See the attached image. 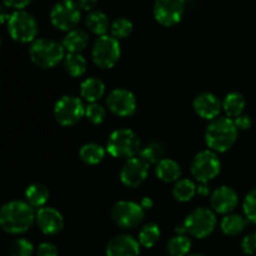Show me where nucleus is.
I'll return each instance as SVG.
<instances>
[{
	"label": "nucleus",
	"mask_w": 256,
	"mask_h": 256,
	"mask_svg": "<svg viewBox=\"0 0 256 256\" xmlns=\"http://www.w3.org/2000/svg\"><path fill=\"white\" fill-rule=\"evenodd\" d=\"M32 252L34 246L26 239H16L9 249L10 256H32Z\"/></svg>",
	"instance_id": "obj_34"
},
{
	"label": "nucleus",
	"mask_w": 256,
	"mask_h": 256,
	"mask_svg": "<svg viewBox=\"0 0 256 256\" xmlns=\"http://www.w3.org/2000/svg\"><path fill=\"white\" fill-rule=\"evenodd\" d=\"M184 2H185V0H184Z\"/></svg>",
	"instance_id": "obj_46"
},
{
	"label": "nucleus",
	"mask_w": 256,
	"mask_h": 256,
	"mask_svg": "<svg viewBox=\"0 0 256 256\" xmlns=\"http://www.w3.org/2000/svg\"><path fill=\"white\" fill-rule=\"evenodd\" d=\"M85 24H86L88 29L90 32L99 35V36L106 34L110 26L109 18L102 10H92V12H90L86 15V18H85Z\"/></svg>",
	"instance_id": "obj_22"
},
{
	"label": "nucleus",
	"mask_w": 256,
	"mask_h": 256,
	"mask_svg": "<svg viewBox=\"0 0 256 256\" xmlns=\"http://www.w3.org/2000/svg\"><path fill=\"white\" fill-rule=\"evenodd\" d=\"M112 35L115 39H124L128 38L132 32V22L128 18H118L110 25Z\"/></svg>",
	"instance_id": "obj_32"
},
{
	"label": "nucleus",
	"mask_w": 256,
	"mask_h": 256,
	"mask_svg": "<svg viewBox=\"0 0 256 256\" xmlns=\"http://www.w3.org/2000/svg\"><path fill=\"white\" fill-rule=\"evenodd\" d=\"M222 232L229 236H235L244 232L246 228V218L239 214H228L220 222Z\"/></svg>",
	"instance_id": "obj_25"
},
{
	"label": "nucleus",
	"mask_w": 256,
	"mask_h": 256,
	"mask_svg": "<svg viewBox=\"0 0 256 256\" xmlns=\"http://www.w3.org/2000/svg\"><path fill=\"white\" fill-rule=\"evenodd\" d=\"M184 10V0H156L154 4V16L164 26H172L182 20Z\"/></svg>",
	"instance_id": "obj_12"
},
{
	"label": "nucleus",
	"mask_w": 256,
	"mask_h": 256,
	"mask_svg": "<svg viewBox=\"0 0 256 256\" xmlns=\"http://www.w3.org/2000/svg\"><path fill=\"white\" fill-rule=\"evenodd\" d=\"M148 162L140 156H134L128 159L120 170V180L128 188H138L145 182L149 174Z\"/></svg>",
	"instance_id": "obj_13"
},
{
	"label": "nucleus",
	"mask_w": 256,
	"mask_h": 256,
	"mask_svg": "<svg viewBox=\"0 0 256 256\" xmlns=\"http://www.w3.org/2000/svg\"><path fill=\"white\" fill-rule=\"evenodd\" d=\"M242 249L248 255H252L256 252V232H252L242 239Z\"/></svg>",
	"instance_id": "obj_36"
},
{
	"label": "nucleus",
	"mask_w": 256,
	"mask_h": 256,
	"mask_svg": "<svg viewBox=\"0 0 256 256\" xmlns=\"http://www.w3.org/2000/svg\"><path fill=\"white\" fill-rule=\"evenodd\" d=\"M164 155L165 148L164 145L159 142H149V144L145 145L144 148H142L139 152V156L149 165L158 164L159 162H162V160L164 159Z\"/></svg>",
	"instance_id": "obj_29"
},
{
	"label": "nucleus",
	"mask_w": 256,
	"mask_h": 256,
	"mask_svg": "<svg viewBox=\"0 0 256 256\" xmlns=\"http://www.w3.org/2000/svg\"><path fill=\"white\" fill-rule=\"evenodd\" d=\"M239 202L236 192L230 186H220L212 194L210 205L214 212L218 214H230Z\"/></svg>",
	"instance_id": "obj_16"
},
{
	"label": "nucleus",
	"mask_w": 256,
	"mask_h": 256,
	"mask_svg": "<svg viewBox=\"0 0 256 256\" xmlns=\"http://www.w3.org/2000/svg\"><path fill=\"white\" fill-rule=\"evenodd\" d=\"M35 222L45 235H55L64 228V218L62 212L50 206L40 208L35 214Z\"/></svg>",
	"instance_id": "obj_15"
},
{
	"label": "nucleus",
	"mask_w": 256,
	"mask_h": 256,
	"mask_svg": "<svg viewBox=\"0 0 256 256\" xmlns=\"http://www.w3.org/2000/svg\"><path fill=\"white\" fill-rule=\"evenodd\" d=\"M35 222V212L26 202L12 200L0 208V228L8 234L26 232Z\"/></svg>",
	"instance_id": "obj_1"
},
{
	"label": "nucleus",
	"mask_w": 256,
	"mask_h": 256,
	"mask_svg": "<svg viewBox=\"0 0 256 256\" xmlns=\"http://www.w3.org/2000/svg\"><path fill=\"white\" fill-rule=\"evenodd\" d=\"M142 149L139 136L132 129H118L110 134L106 152L118 159L134 158Z\"/></svg>",
	"instance_id": "obj_4"
},
{
	"label": "nucleus",
	"mask_w": 256,
	"mask_h": 256,
	"mask_svg": "<svg viewBox=\"0 0 256 256\" xmlns=\"http://www.w3.org/2000/svg\"><path fill=\"white\" fill-rule=\"evenodd\" d=\"M198 192H199L200 195H208L209 194V188H208L206 184L199 185V188H198Z\"/></svg>",
	"instance_id": "obj_43"
},
{
	"label": "nucleus",
	"mask_w": 256,
	"mask_h": 256,
	"mask_svg": "<svg viewBox=\"0 0 256 256\" xmlns=\"http://www.w3.org/2000/svg\"><path fill=\"white\" fill-rule=\"evenodd\" d=\"M110 112L118 116H132L136 110V99L132 92L126 89H114L106 98Z\"/></svg>",
	"instance_id": "obj_14"
},
{
	"label": "nucleus",
	"mask_w": 256,
	"mask_h": 256,
	"mask_svg": "<svg viewBox=\"0 0 256 256\" xmlns=\"http://www.w3.org/2000/svg\"><path fill=\"white\" fill-rule=\"evenodd\" d=\"M238 130L234 120L219 118L210 122L205 132L206 145L214 152H225L232 149L238 139Z\"/></svg>",
	"instance_id": "obj_2"
},
{
	"label": "nucleus",
	"mask_w": 256,
	"mask_h": 256,
	"mask_svg": "<svg viewBox=\"0 0 256 256\" xmlns=\"http://www.w3.org/2000/svg\"><path fill=\"white\" fill-rule=\"evenodd\" d=\"M168 252L170 256H188L192 249V240L186 235H175L168 242Z\"/></svg>",
	"instance_id": "obj_30"
},
{
	"label": "nucleus",
	"mask_w": 256,
	"mask_h": 256,
	"mask_svg": "<svg viewBox=\"0 0 256 256\" xmlns=\"http://www.w3.org/2000/svg\"><path fill=\"white\" fill-rule=\"evenodd\" d=\"M85 116L92 124H102L106 116V110L98 102H92L88 106H85Z\"/></svg>",
	"instance_id": "obj_33"
},
{
	"label": "nucleus",
	"mask_w": 256,
	"mask_h": 256,
	"mask_svg": "<svg viewBox=\"0 0 256 256\" xmlns=\"http://www.w3.org/2000/svg\"><path fill=\"white\" fill-rule=\"evenodd\" d=\"M234 122H235V125H236L238 130H248L252 128V118H250L249 115H244V114L240 115V116H238V118H235Z\"/></svg>",
	"instance_id": "obj_38"
},
{
	"label": "nucleus",
	"mask_w": 256,
	"mask_h": 256,
	"mask_svg": "<svg viewBox=\"0 0 256 256\" xmlns=\"http://www.w3.org/2000/svg\"><path fill=\"white\" fill-rule=\"evenodd\" d=\"M198 192V188L194 182L189 179L178 180L172 188V196L182 202H188L195 196Z\"/></svg>",
	"instance_id": "obj_28"
},
{
	"label": "nucleus",
	"mask_w": 256,
	"mask_h": 256,
	"mask_svg": "<svg viewBox=\"0 0 256 256\" xmlns=\"http://www.w3.org/2000/svg\"><path fill=\"white\" fill-rule=\"evenodd\" d=\"M145 218L144 209L134 202H118L112 209V219L122 229H134Z\"/></svg>",
	"instance_id": "obj_11"
},
{
	"label": "nucleus",
	"mask_w": 256,
	"mask_h": 256,
	"mask_svg": "<svg viewBox=\"0 0 256 256\" xmlns=\"http://www.w3.org/2000/svg\"><path fill=\"white\" fill-rule=\"evenodd\" d=\"M76 4L80 8V10H85V12H90L96 6L98 0H76Z\"/></svg>",
	"instance_id": "obj_40"
},
{
	"label": "nucleus",
	"mask_w": 256,
	"mask_h": 256,
	"mask_svg": "<svg viewBox=\"0 0 256 256\" xmlns=\"http://www.w3.org/2000/svg\"><path fill=\"white\" fill-rule=\"evenodd\" d=\"M88 42H89V36H88L86 32L75 28V29L68 32V34L62 39V45L68 52L80 54L86 48Z\"/></svg>",
	"instance_id": "obj_19"
},
{
	"label": "nucleus",
	"mask_w": 256,
	"mask_h": 256,
	"mask_svg": "<svg viewBox=\"0 0 256 256\" xmlns=\"http://www.w3.org/2000/svg\"><path fill=\"white\" fill-rule=\"evenodd\" d=\"M186 232L196 239H204L214 232L216 226V216L208 208H198L190 212L184 222Z\"/></svg>",
	"instance_id": "obj_7"
},
{
	"label": "nucleus",
	"mask_w": 256,
	"mask_h": 256,
	"mask_svg": "<svg viewBox=\"0 0 256 256\" xmlns=\"http://www.w3.org/2000/svg\"><path fill=\"white\" fill-rule=\"evenodd\" d=\"M222 170V162L216 152L212 150H204L194 156L192 162V174L202 184H208L215 179Z\"/></svg>",
	"instance_id": "obj_9"
},
{
	"label": "nucleus",
	"mask_w": 256,
	"mask_h": 256,
	"mask_svg": "<svg viewBox=\"0 0 256 256\" xmlns=\"http://www.w3.org/2000/svg\"><path fill=\"white\" fill-rule=\"evenodd\" d=\"M64 68L72 78H80L86 72V60L82 54L68 52L64 58Z\"/></svg>",
	"instance_id": "obj_27"
},
{
	"label": "nucleus",
	"mask_w": 256,
	"mask_h": 256,
	"mask_svg": "<svg viewBox=\"0 0 256 256\" xmlns=\"http://www.w3.org/2000/svg\"><path fill=\"white\" fill-rule=\"evenodd\" d=\"M58 248L52 242H42L36 249V256H58Z\"/></svg>",
	"instance_id": "obj_37"
},
{
	"label": "nucleus",
	"mask_w": 256,
	"mask_h": 256,
	"mask_svg": "<svg viewBox=\"0 0 256 256\" xmlns=\"http://www.w3.org/2000/svg\"><path fill=\"white\" fill-rule=\"evenodd\" d=\"M80 8L74 0L58 2L50 10V20L56 29L70 32L75 29L80 22Z\"/></svg>",
	"instance_id": "obj_10"
},
{
	"label": "nucleus",
	"mask_w": 256,
	"mask_h": 256,
	"mask_svg": "<svg viewBox=\"0 0 256 256\" xmlns=\"http://www.w3.org/2000/svg\"><path fill=\"white\" fill-rule=\"evenodd\" d=\"M140 206H142L144 210L152 209V208L154 206V202H152V200L150 199V198H144V199L140 202Z\"/></svg>",
	"instance_id": "obj_42"
},
{
	"label": "nucleus",
	"mask_w": 256,
	"mask_h": 256,
	"mask_svg": "<svg viewBox=\"0 0 256 256\" xmlns=\"http://www.w3.org/2000/svg\"><path fill=\"white\" fill-rule=\"evenodd\" d=\"M105 94V85L98 78H88L80 85V95L89 104L98 102Z\"/></svg>",
	"instance_id": "obj_20"
},
{
	"label": "nucleus",
	"mask_w": 256,
	"mask_h": 256,
	"mask_svg": "<svg viewBox=\"0 0 256 256\" xmlns=\"http://www.w3.org/2000/svg\"><path fill=\"white\" fill-rule=\"evenodd\" d=\"M160 239V229L156 224L154 222H149L139 232V244L142 246L150 249V248L155 246Z\"/></svg>",
	"instance_id": "obj_31"
},
{
	"label": "nucleus",
	"mask_w": 256,
	"mask_h": 256,
	"mask_svg": "<svg viewBox=\"0 0 256 256\" xmlns=\"http://www.w3.org/2000/svg\"><path fill=\"white\" fill-rule=\"evenodd\" d=\"M85 115V105L82 99L72 95L60 98L54 106L55 120L62 126H72L78 124Z\"/></svg>",
	"instance_id": "obj_8"
},
{
	"label": "nucleus",
	"mask_w": 256,
	"mask_h": 256,
	"mask_svg": "<svg viewBox=\"0 0 256 256\" xmlns=\"http://www.w3.org/2000/svg\"><path fill=\"white\" fill-rule=\"evenodd\" d=\"M120 55L122 48L119 40L108 34L98 38L92 50V62L102 69H110L114 66L119 62Z\"/></svg>",
	"instance_id": "obj_6"
},
{
	"label": "nucleus",
	"mask_w": 256,
	"mask_h": 256,
	"mask_svg": "<svg viewBox=\"0 0 256 256\" xmlns=\"http://www.w3.org/2000/svg\"><path fill=\"white\" fill-rule=\"evenodd\" d=\"M8 32L15 42L22 44L32 42L38 35V22L30 12L15 10L8 20Z\"/></svg>",
	"instance_id": "obj_5"
},
{
	"label": "nucleus",
	"mask_w": 256,
	"mask_h": 256,
	"mask_svg": "<svg viewBox=\"0 0 256 256\" xmlns=\"http://www.w3.org/2000/svg\"><path fill=\"white\" fill-rule=\"evenodd\" d=\"M0 46H2V39H0Z\"/></svg>",
	"instance_id": "obj_45"
},
{
	"label": "nucleus",
	"mask_w": 256,
	"mask_h": 256,
	"mask_svg": "<svg viewBox=\"0 0 256 256\" xmlns=\"http://www.w3.org/2000/svg\"><path fill=\"white\" fill-rule=\"evenodd\" d=\"M245 98L240 92H230L222 102V109L228 118H238L242 115L245 109Z\"/></svg>",
	"instance_id": "obj_26"
},
{
	"label": "nucleus",
	"mask_w": 256,
	"mask_h": 256,
	"mask_svg": "<svg viewBox=\"0 0 256 256\" xmlns=\"http://www.w3.org/2000/svg\"><path fill=\"white\" fill-rule=\"evenodd\" d=\"M188 256H204V255H202V254H198V252H196V254H190V255H188Z\"/></svg>",
	"instance_id": "obj_44"
},
{
	"label": "nucleus",
	"mask_w": 256,
	"mask_h": 256,
	"mask_svg": "<svg viewBox=\"0 0 256 256\" xmlns=\"http://www.w3.org/2000/svg\"><path fill=\"white\" fill-rule=\"evenodd\" d=\"M25 199L32 208H44L49 200V190L42 184H32L25 190Z\"/></svg>",
	"instance_id": "obj_23"
},
{
	"label": "nucleus",
	"mask_w": 256,
	"mask_h": 256,
	"mask_svg": "<svg viewBox=\"0 0 256 256\" xmlns=\"http://www.w3.org/2000/svg\"><path fill=\"white\" fill-rule=\"evenodd\" d=\"M192 106L200 118L206 120L216 119L218 115L220 114V110L222 109V104L219 98L212 92H202L198 95L192 102Z\"/></svg>",
	"instance_id": "obj_18"
},
{
	"label": "nucleus",
	"mask_w": 256,
	"mask_h": 256,
	"mask_svg": "<svg viewBox=\"0 0 256 256\" xmlns=\"http://www.w3.org/2000/svg\"><path fill=\"white\" fill-rule=\"evenodd\" d=\"M242 209H244L246 220L256 224V188L246 195L244 204H242Z\"/></svg>",
	"instance_id": "obj_35"
},
{
	"label": "nucleus",
	"mask_w": 256,
	"mask_h": 256,
	"mask_svg": "<svg viewBox=\"0 0 256 256\" xmlns=\"http://www.w3.org/2000/svg\"><path fill=\"white\" fill-rule=\"evenodd\" d=\"M139 240L132 235L120 234L112 238L106 246V256H139Z\"/></svg>",
	"instance_id": "obj_17"
},
{
	"label": "nucleus",
	"mask_w": 256,
	"mask_h": 256,
	"mask_svg": "<svg viewBox=\"0 0 256 256\" xmlns=\"http://www.w3.org/2000/svg\"><path fill=\"white\" fill-rule=\"evenodd\" d=\"M30 2H32V0H5L4 4L6 5L9 9L24 10Z\"/></svg>",
	"instance_id": "obj_39"
},
{
	"label": "nucleus",
	"mask_w": 256,
	"mask_h": 256,
	"mask_svg": "<svg viewBox=\"0 0 256 256\" xmlns=\"http://www.w3.org/2000/svg\"><path fill=\"white\" fill-rule=\"evenodd\" d=\"M29 56L36 66L42 69H52L65 58V49L62 42L52 39H35L29 49Z\"/></svg>",
	"instance_id": "obj_3"
},
{
	"label": "nucleus",
	"mask_w": 256,
	"mask_h": 256,
	"mask_svg": "<svg viewBox=\"0 0 256 256\" xmlns=\"http://www.w3.org/2000/svg\"><path fill=\"white\" fill-rule=\"evenodd\" d=\"M155 174L164 182H176L182 175V168L172 159H162L156 164Z\"/></svg>",
	"instance_id": "obj_21"
},
{
	"label": "nucleus",
	"mask_w": 256,
	"mask_h": 256,
	"mask_svg": "<svg viewBox=\"0 0 256 256\" xmlns=\"http://www.w3.org/2000/svg\"><path fill=\"white\" fill-rule=\"evenodd\" d=\"M12 12H9V8L5 4H0V25L8 22Z\"/></svg>",
	"instance_id": "obj_41"
},
{
	"label": "nucleus",
	"mask_w": 256,
	"mask_h": 256,
	"mask_svg": "<svg viewBox=\"0 0 256 256\" xmlns=\"http://www.w3.org/2000/svg\"><path fill=\"white\" fill-rule=\"evenodd\" d=\"M105 154L106 152L104 148L96 142H88V144L82 145L79 152L80 159L88 165H96L102 162L104 160Z\"/></svg>",
	"instance_id": "obj_24"
}]
</instances>
